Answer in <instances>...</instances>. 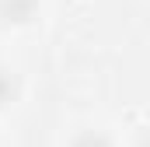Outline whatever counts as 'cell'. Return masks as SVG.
I'll list each match as a JSON object with an SVG mask.
<instances>
[{
	"label": "cell",
	"mask_w": 150,
	"mask_h": 147,
	"mask_svg": "<svg viewBox=\"0 0 150 147\" xmlns=\"http://www.w3.org/2000/svg\"><path fill=\"white\" fill-rule=\"evenodd\" d=\"M38 0H0V21L4 25H32L38 18Z\"/></svg>",
	"instance_id": "6da1fadb"
},
{
	"label": "cell",
	"mask_w": 150,
	"mask_h": 147,
	"mask_svg": "<svg viewBox=\"0 0 150 147\" xmlns=\"http://www.w3.org/2000/svg\"><path fill=\"white\" fill-rule=\"evenodd\" d=\"M21 95V81L11 67H0V109H7L11 102H18Z\"/></svg>",
	"instance_id": "7a4b0ae2"
},
{
	"label": "cell",
	"mask_w": 150,
	"mask_h": 147,
	"mask_svg": "<svg viewBox=\"0 0 150 147\" xmlns=\"http://www.w3.org/2000/svg\"><path fill=\"white\" fill-rule=\"evenodd\" d=\"M70 147H115V144H112V137H108L105 130H94V126H87V130L74 133Z\"/></svg>",
	"instance_id": "3957f363"
}]
</instances>
